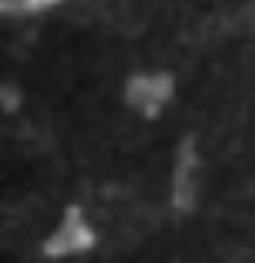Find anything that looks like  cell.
<instances>
[{"label": "cell", "mask_w": 255, "mask_h": 263, "mask_svg": "<svg viewBox=\"0 0 255 263\" xmlns=\"http://www.w3.org/2000/svg\"><path fill=\"white\" fill-rule=\"evenodd\" d=\"M56 3L59 0H0V10L3 13H38Z\"/></svg>", "instance_id": "cell-4"}, {"label": "cell", "mask_w": 255, "mask_h": 263, "mask_svg": "<svg viewBox=\"0 0 255 263\" xmlns=\"http://www.w3.org/2000/svg\"><path fill=\"white\" fill-rule=\"evenodd\" d=\"M92 246H94V233L85 222L82 210L72 204L64 212V220L59 222L54 235L44 243V253L49 258H62V256L80 253V251H89Z\"/></svg>", "instance_id": "cell-1"}, {"label": "cell", "mask_w": 255, "mask_h": 263, "mask_svg": "<svg viewBox=\"0 0 255 263\" xmlns=\"http://www.w3.org/2000/svg\"><path fill=\"white\" fill-rule=\"evenodd\" d=\"M173 95V82L169 74H156V77H133L125 87L128 102L141 110L146 118H156L159 110L166 105Z\"/></svg>", "instance_id": "cell-2"}, {"label": "cell", "mask_w": 255, "mask_h": 263, "mask_svg": "<svg viewBox=\"0 0 255 263\" xmlns=\"http://www.w3.org/2000/svg\"><path fill=\"white\" fill-rule=\"evenodd\" d=\"M194 169H197V154L191 141H186L181 146L179 154V166H176V176H173V204L179 210H189L191 199H194Z\"/></svg>", "instance_id": "cell-3"}]
</instances>
